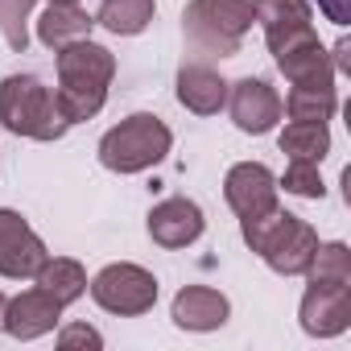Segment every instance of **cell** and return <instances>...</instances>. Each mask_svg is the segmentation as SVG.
I'll return each mask as SVG.
<instances>
[{
  "label": "cell",
  "instance_id": "obj_18",
  "mask_svg": "<svg viewBox=\"0 0 351 351\" xmlns=\"http://www.w3.org/2000/svg\"><path fill=\"white\" fill-rule=\"evenodd\" d=\"M153 13H157L153 0H104L95 13V25H104L116 38H136L153 25Z\"/></svg>",
  "mask_w": 351,
  "mask_h": 351
},
{
  "label": "cell",
  "instance_id": "obj_3",
  "mask_svg": "<svg viewBox=\"0 0 351 351\" xmlns=\"http://www.w3.org/2000/svg\"><path fill=\"white\" fill-rule=\"evenodd\" d=\"M0 124L13 136H29V141H58L71 128L66 116L58 112L54 91L34 75L0 79Z\"/></svg>",
  "mask_w": 351,
  "mask_h": 351
},
{
  "label": "cell",
  "instance_id": "obj_20",
  "mask_svg": "<svg viewBox=\"0 0 351 351\" xmlns=\"http://www.w3.org/2000/svg\"><path fill=\"white\" fill-rule=\"evenodd\" d=\"M335 108H339L335 83H326V87L293 83V87H289V95H285V104H281V112H285L289 120H318V124H326V120L335 116Z\"/></svg>",
  "mask_w": 351,
  "mask_h": 351
},
{
  "label": "cell",
  "instance_id": "obj_10",
  "mask_svg": "<svg viewBox=\"0 0 351 351\" xmlns=\"http://www.w3.org/2000/svg\"><path fill=\"white\" fill-rule=\"evenodd\" d=\"M228 108H232L236 128L248 132V136H265V132H273L277 120H281V95L273 91L269 79H252V75L240 79V83H232Z\"/></svg>",
  "mask_w": 351,
  "mask_h": 351
},
{
  "label": "cell",
  "instance_id": "obj_27",
  "mask_svg": "<svg viewBox=\"0 0 351 351\" xmlns=\"http://www.w3.org/2000/svg\"><path fill=\"white\" fill-rule=\"evenodd\" d=\"M347 50H351L347 42H339V46H335V54H330V66H335V71H347V66H351V62H347Z\"/></svg>",
  "mask_w": 351,
  "mask_h": 351
},
{
  "label": "cell",
  "instance_id": "obj_28",
  "mask_svg": "<svg viewBox=\"0 0 351 351\" xmlns=\"http://www.w3.org/2000/svg\"><path fill=\"white\" fill-rule=\"evenodd\" d=\"M5 302H9V298H5V293H0V318H5Z\"/></svg>",
  "mask_w": 351,
  "mask_h": 351
},
{
  "label": "cell",
  "instance_id": "obj_24",
  "mask_svg": "<svg viewBox=\"0 0 351 351\" xmlns=\"http://www.w3.org/2000/svg\"><path fill=\"white\" fill-rule=\"evenodd\" d=\"M277 186H285V195H298V199H322V195H326L322 173H318L314 161H289L285 178H281Z\"/></svg>",
  "mask_w": 351,
  "mask_h": 351
},
{
  "label": "cell",
  "instance_id": "obj_23",
  "mask_svg": "<svg viewBox=\"0 0 351 351\" xmlns=\"http://www.w3.org/2000/svg\"><path fill=\"white\" fill-rule=\"evenodd\" d=\"M38 0H0V34H5L9 50L13 54H25L29 50V13H34Z\"/></svg>",
  "mask_w": 351,
  "mask_h": 351
},
{
  "label": "cell",
  "instance_id": "obj_16",
  "mask_svg": "<svg viewBox=\"0 0 351 351\" xmlns=\"http://www.w3.org/2000/svg\"><path fill=\"white\" fill-rule=\"evenodd\" d=\"M91 25H95V17L87 9H79V0H71V5L66 0H50L46 13L38 17V42L58 54L62 46L91 38Z\"/></svg>",
  "mask_w": 351,
  "mask_h": 351
},
{
  "label": "cell",
  "instance_id": "obj_19",
  "mask_svg": "<svg viewBox=\"0 0 351 351\" xmlns=\"http://www.w3.org/2000/svg\"><path fill=\"white\" fill-rule=\"evenodd\" d=\"M252 13L265 29V42L289 34V29H302V25H314V13L306 0H252Z\"/></svg>",
  "mask_w": 351,
  "mask_h": 351
},
{
  "label": "cell",
  "instance_id": "obj_7",
  "mask_svg": "<svg viewBox=\"0 0 351 351\" xmlns=\"http://www.w3.org/2000/svg\"><path fill=\"white\" fill-rule=\"evenodd\" d=\"M269 54L277 58V71H281L289 83H314V87L335 83L330 54H326V46L318 42L314 25H302V29H289V34L273 38V42H269Z\"/></svg>",
  "mask_w": 351,
  "mask_h": 351
},
{
  "label": "cell",
  "instance_id": "obj_14",
  "mask_svg": "<svg viewBox=\"0 0 351 351\" xmlns=\"http://www.w3.org/2000/svg\"><path fill=\"white\" fill-rule=\"evenodd\" d=\"M169 318H173V326L199 330V335L203 330H219L232 318V302L219 289H211V285H186V289H178V298H173Z\"/></svg>",
  "mask_w": 351,
  "mask_h": 351
},
{
  "label": "cell",
  "instance_id": "obj_8",
  "mask_svg": "<svg viewBox=\"0 0 351 351\" xmlns=\"http://www.w3.org/2000/svg\"><path fill=\"white\" fill-rule=\"evenodd\" d=\"M46 244L42 236L9 207H0V277L9 281H25L38 273V265L46 261Z\"/></svg>",
  "mask_w": 351,
  "mask_h": 351
},
{
  "label": "cell",
  "instance_id": "obj_12",
  "mask_svg": "<svg viewBox=\"0 0 351 351\" xmlns=\"http://www.w3.org/2000/svg\"><path fill=\"white\" fill-rule=\"evenodd\" d=\"M277 178H273V169L265 161H240L228 169V178H223V199L228 207L244 219V215H261L269 207H277Z\"/></svg>",
  "mask_w": 351,
  "mask_h": 351
},
{
  "label": "cell",
  "instance_id": "obj_4",
  "mask_svg": "<svg viewBox=\"0 0 351 351\" xmlns=\"http://www.w3.org/2000/svg\"><path fill=\"white\" fill-rule=\"evenodd\" d=\"M256 13L252 0H191L182 13V29L195 54H215V58H232L244 42V34L252 29Z\"/></svg>",
  "mask_w": 351,
  "mask_h": 351
},
{
  "label": "cell",
  "instance_id": "obj_29",
  "mask_svg": "<svg viewBox=\"0 0 351 351\" xmlns=\"http://www.w3.org/2000/svg\"><path fill=\"white\" fill-rule=\"evenodd\" d=\"M66 5H71V0H66Z\"/></svg>",
  "mask_w": 351,
  "mask_h": 351
},
{
  "label": "cell",
  "instance_id": "obj_15",
  "mask_svg": "<svg viewBox=\"0 0 351 351\" xmlns=\"http://www.w3.org/2000/svg\"><path fill=\"white\" fill-rule=\"evenodd\" d=\"M178 104L195 116H215L228 104V79L207 62H182L178 71Z\"/></svg>",
  "mask_w": 351,
  "mask_h": 351
},
{
  "label": "cell",
  "instance_id": "obj_9",
  "mask_svg": "<svg viewBox=\"0 0 351 351\" xmlns=\"http://www.w3.org/2000/svg\"><path fill=\"white\" fill-rule=\"evenodd\" d=\"M298 318H302V330L314 335V339H335L351 326V285H322V281H310V289L302 293V306H298Z\"/></svg>",
  "mask_w": 351,
  "mask_h": 351
},
{
  "label": "cell",
  "instance_id": "obj_17",
  "mask_svg": "<svg viewBox=\"0 0 351 351\" xmlns=\"http://www.w3.org/2000/svg\"><path fill=\"white\" fill-rule=\"evenodd\" d=\"M34 281H38V289H46L62 306H71V302H79L87 293V269L79 261H71V256H46L38 265Z\"/></svg>",
  "mask_w": 351,
  "mask_h": 351
},
{
  "label": "cell",
  "instance_id": "obj_6",
  "mask_svg": "<svg viewBox=\"0 0 351 351\" xmlns=\"http://www.w3.org/2000/svg\"><path fill=\"white\" fill-rule=\"evenodd\" d=\"M91 298L108 314L136 318V314H149L157 306V277L149 269L132 265V261H116V265H108V269L95 273Z\"/></svg>",
  "mask_w": 351,
  "mask_h": 351
},
{
  "label": "cell",
  "instance_id": "obj_21",
  "mask_svg": "<svg viewBox=\"0 0 351 351\" xmlns=\"http://www.w3.org/2000/svg\"><path fill=\"white\" fill-rule=\"evenodd\" d=\"M281 153H289V161H322L330 153V132L318 120H289L281 132Z\"/></svg>",
  "mask_w": 351,
  "mask_h": 351
},
{
  "label": "cell",
  "instance_id": "obj_25",
  "mask_svg": "<svg viewBox=\"0 0 351 351\" xmlns=\"http://www.w3.org/2000/svg\"><path fill=\"white\" fill-rule=\"evenodd\" d=\"M58 347L62 351H99L104 347V335L95 326H87V322H71V326L58 330Z\"/></svg>",
  "mask_w": 351,
  "mask_h": 351
},
{
  "label": "cell",
  "instance_id": "obj_1",
  "mask_svg": "<svg viewBox=\"0 0 351 351\" xmlns=\"http://www.w3.org/2000/svg\"><path fill=\"white\" fill-rule=\"evenodd\" d=\"M58 112L66 116V124H83L91 116L104 112L108 104V83L116 75V58L108 46L83 38V42H71L58 50Z\"/></svg>",
  "mask_w": 351,
  "mask_h": 351
},
{
  "label": "cell",
  "instance_id": "obj_22",
  "mask_svg": "<svg viewBox=\"0 0 351 351\" xmlns=\"http://www.w3.org/2000/svg\"><path fill=\"white\" fill-rule=\"evenodd\" d=\"M306 277L322 281V285H351V252H347V244L343 240L318 244L310 265H306Z\"/></svg>",
  "mask_w": 351,
  "mask_h": 351
},
{
  "label": "cell",
  "instance_id": "obj_26",
  "mask_svg": "<svg viewBox=\"0 0 351 351\" xmlns=\"http://www.w3.org/2000/svg\"><path fill=\"white\" fill-rule=\"evenodd\" d=\"M318 9H322L326 21H335V25H347V21H351V0H318Z\"/></svg>",
  "mask_w": 351,
  "mask_h": 351
},
{
  "label": "cell",
  "instance_id": "obj_5",
  "mask_svg": "<svg viewBox=\"0 0 351 351\" xmlns=\"http://www.w3.org/2000/svg\"><path fill=\"white\" fill-rule=\"evenodd\" d=\"M169 145H173V132L165 128V120H157L153 112H136L104 132L99 161L112 173H145L157 161H165Z\"/></svg>",
  "mask_w": 351,
  "mask_h": 351
},
{
  "label": "cell",
  "instance_id": "obj_13",
  "mask_svg": "<svg viewBox=\"0 0 351 351\" xmlns=\"http://www.w3.org/2000/svg\"><path fill=\"white\" fill-rule=\"evenodd\" d=\"M58 318H62V302H54L46 289L34 285V289H25V293H17V298L5 302V318H0V330H9L13 339L29 343V339L50 335V330L58 326Z\"/></svg>",
  "mask_w": 351,
  "mask_h": 351
},
{
  "label": "cell",
  "instance_id": "obj_11",
  "mask_svg": "<svg viewBox=\"0 0 351 351\" xmlns=\"http://www.w3.org/2000/svg\"><path fill=\"white\" fill-rule=\"evenodd\" d=\"M145 228H149V240H153V244L178 252V248H191V244L203 236L207 219H203V207H199L195 199H182V195H178V199H161V203L149 211Z\"/></svg>",
  "mask_w": 351,
  "mask_h": 351
},
{
  "label": "cell",
  "instance_id": "obj_2",
  "mask_svg": "<svg viewBox=\"0 0 351 351\" xmlns=\"http://www.w3.org/2000/svg\"><path fill=\"white\" fill-rule=\"evenodd\" d=\"M240 232H244V244L281 277H302L314 248H318V232L306 219L289 215L281 203L261 211V215H244Z\"/></svg>",
  "mask_w": 351,
  "mask_h": 351
}]
</instances>
